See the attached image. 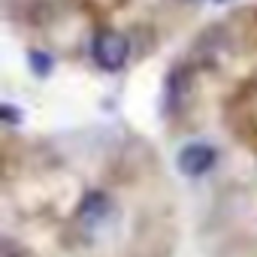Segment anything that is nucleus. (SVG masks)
I'll return each instance as SVG.
<instances>
[{
  "label": "nucleus",
  "mask_w": 257,
  "mask_h": 257,
  "mask_svg": "<svg viewBox=\"0 0 257 257\" xmlns=\"http://www.w3.org/2000/svg\"><path fill=\"white\" fill-rule=\"evenodd\" d=\"M127 55H131V43H127L124 34L118 31H103L94 40V64L106 73H115L127 64Z\"/></svg>",
  "instance_id": "1"
},
{
  "label": "nucleus",
  "mask_w": 257,
  "mask_h": 257,
  "mask_svg": "<svg viewBox=\"0 0 257 257\" xmlns=\"http://www.w3.org/2000/svg\"><path fill=\"white\" fill-rule=\"evenodd\" d=\"M176 164H179L182 176L200 179V176H206V173L215 167V149H212L209 143H188V146L179 152Z\"/></svg>",
  "instance_id": "2"
},
{
  "label": "nucleus",
  "mask_w": 257,
  "mask_h": 257,
  "mask_svg": "<svg viewBox=\"0 0 257 257\" xmlns=\"http://www.w3.org/2000/svg\"><path fill=\"white\" fill-rule=\"evenodd\" d=\"M76 218H79V224H82L85 230L94 233V230H100V227L112 218V200H109L103 191H91V194L82 200Z\"/></svg>",
  "instance_id": "3"
},
{
  "label": "nucleus",
  "mask_w": 257,
  "mask_h": 257,
  "mask_svg": "<svg viewBox=\"0 0 257 257\" xmlns=\"http://www.w3.org/2000/svg\"><path fill=\"white\" fill-rule=\"evenodd\" d=\"M31 61H34V67H37V73H40V76H46V73L52 70V61H49V58H43V55H31Z\"/></svg>",
  "instance_id": "4"
},
{
  "label": "nucleus",
  "mask_w": 257,
  "mask_h": 257,
  "mask_svg": "<svg viewBox=\"0 0 257 257\" xmlns=\"http://www.w3.org/2000/svg\"><path fill=\"white\" fill-rule=\"evenodd\" d=\"M194 4H197V0H194Z\"/></svg>",
  "instance_id": "5"
}]
</instances>
